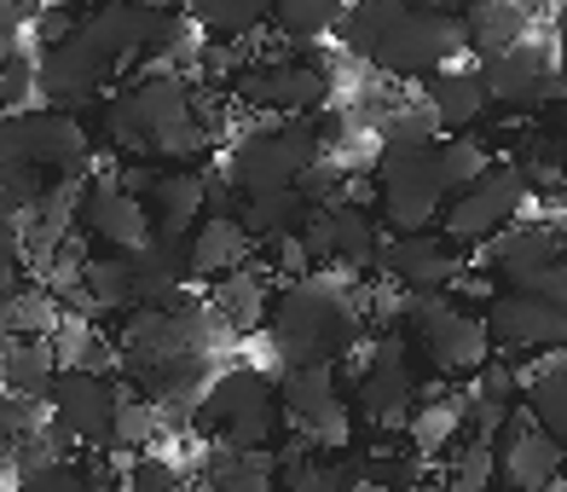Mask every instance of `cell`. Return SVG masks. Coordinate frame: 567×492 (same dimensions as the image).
I'll return each instance as SVG.
<instances>
[{"mask_svg": "<svg viewBox=\"0 0 567 492\" xmlns=\"http://www.w3.org/2000/svg\"><path fill=\"white\" fill-rule=\"evenodd\" d=\"M527 203H533V186L522 180V168H509V163H493L475 186H463L441 203V221H434V232H441L446 244L457 249H470V244H493L504 226H515L527 215Z\"/></svg>", "mask_w": 567, "mask_h": 492, "instance_id": "obj_8", "label": "cell"}, {"mask_svg": "<svg viewBox=\"0 0 567 492\" xmlns=\"http://www.w3.org/2000/svg\"><path fill=\"white\" fill-rule=\"evenodd\" d=\"M498 486V452L493 440H470L446 447V492H493Z\"/></svg>", "mask_w": 567, "mask_h": 492, "instance_id": "obj_38", "label": "cell"}, {"mask_svg": "<svg viewBox=\"0 0 567 492\" xmlns=\"http://www.w3.org/2000/svg\"><path fill=\"white\" fill-rule=\"evenodd\" d=\"M365 307H371V290H359V284L324 278V273L290 278L272 296V314H267L278 359H284V366H301V359H337V353H348L359 342V319H365Z\"/></svg>", "mask_w": 567, "mask_h": 492, "instance_id": "obj_1", "label": "cell"}, {"mask_svg": "<svg viewBox=\"0 0 567 492\" xmlns=\"http://www.w3.org/2000/svg\"><path fill=\"white\" fill-rule=\"evenodd\" d=\"M127 105L140 122V145L151 163H197L215 145V134L197 122L192 82L179 70H140V82H127Z\"/></svg>", "mask_w": 567, "mask_h": 492, "instance_id": "obj_4", "label": "cell"}, {"mask_svg": "<svg viewBox=\"0 0 567 492\" xmlns=\"http://www.w3.org/2000/svg\"><path fill=\"white\" fill-rule=\"evenodd\" d=\"M405 314H411V330H417L429 366L441 377H470V371H481L486 359H493V336H486L481 314H470L452 290L411 296Z\"/></svg>", "mask_w": 567, "mask_h": 492, "instance_id": "obj_9", "label": "cell"}, {"mask_svg": "<svg viewBox=\"0 0 567 492\" xmlns=\"http://www.w3.org/2000/svg\"><path fill=\"white\" fill-rule=\"evenodd\" d=\"M348 353H359V382H353V423H365L377 434L405 429L411 406H417V377H411V336L405 330H382L377 342H353Z\"/></svg>", "mask_w": 567, "mask_h": 492, "instance_id": "obj_6", "label": "cell"}, {"mask_svg": "<svg viewBox=\"0 0 567 492\" xmlns=\"http://www.w3.org/2000/svg\"><path fill=\"white\" fill-rule=\"evenodd\" d=\"M255 244L249 232L238 226V215H203L192 232H186V273L192 278H220V273H238L255 262Z\"/></svg>", "mask_w": 567, "mask_h": 492, "instance_id": "obj_22", "label": "cell"}, {"mask_svg": "<svg viewBox=\"0 0 567 492\" xmlns=\"http://www.w3.org/2000/svg\"><path fill=\"white\" fill-rule=\"evenodd\" d=\"M127 7H140V12H179V0H127Z\"/></svg>", "mask_w": 567, "mask_h": 492, "instance_id": "obj_45", "label": "cell"}, {"mask_svg": "<svg viewBox=\"0 0 567 492\" xmlns=\"http://www.w3.org/2000/svg\"><path fill=\"white\" fill-rule=\"evenodd\" d=\"M330 88H337L330 64H319L313 53H272L231 70V93L255 116H313L324 111Z\"/></svg>", "mask_w": 567, "mask_h": 492, "instance_id": "obj_7", "label": "cell"}, {"mask_svg": "<svg viewBox=\"0 0 567 492\" xmlns=\"http://www.w3.org/2000/svg\"><path fill=\"white\" fill-rule=\"evenodd\" d=\"M59 7H70V12H93V7H105V0H59Z\"/></svg>", "mask_w": 567, "mask_h": 492, "instance_id": "obj_46", "label": "cell"}, {"mask_svg": "<svg viewBox=\"0 0 567 492\" xmlns=\"http://www.w3.org/2000/svg\"><path fill=\"white\" fill-rule=\"evenodd\" d=\"M47 348H53L59 371H99V377H105L116 366V342H111V336L99 330L93 319H82V314H64V307H59V325L47 330Z\"/></svg>", "mask_w": 567, "mask_h": 492, "instance_id": "obj_30", "label": "cell"}, {"mask_svg": "<svg viewBox=\"0 0 567 492\" xmlns=\"http://www.w3.org/2000/svg\"><path fill=\"white\" fill-rule=\"evenodd\" d=\"M53 377H59V359L47 348V336H7V342H0V388H7L12 400L47 406Z\"/></svg>", "mask_w": 567, "mask_h": 492, "instance_id": "obj_26", "label": "cell"}, {"mask_svg": "<svg viewBox=\"0 0 567 492\" xmlns=\"http://www.w3.org/2000/svg\"><path fill=\"white\" fill-rule=\"evenodd\" d=\"M278 388V418L296 429V440L319 458H337L353 447V411L342 400V377L337 359H301V366H284Z\"/></svg>", "mask_w": 567, "mask_h": 492, "instance_id": "obj_5", "label": "cell"}, {"mask_svg": "<svg viewBox=\"0 0 567 492\" xmlns=\"http://www.w3.org/2000/svg\"><path fill=\"white\" fill-rule=\"evenodd\" d=\"M278 492H359V475H353V463L313 458L301 440H290L278 458Z\"/></svg>", "mask_w": 567, "mask_h": 492, "instance_id": "obj_32", "label": "cell"}, {"mask_svg": "<svg viewBox=\"0 0 567 492\" xmlns=\"http://www.w3.org/2000/svg\"><path fill=\"white\" fill-rule=\"evenodd\" d=\"M493 348L509 359V353H538V348H561L567 336V307L561 301H545V296H527V290H498L481 314Z\"/></svg>", "mask_w": 567, "mask_h": 492, "instance_id": "obj_15", "label": "cell"}, {"mask_svg": "<svg viewBox=\"0 0 567 492\" xmlns=\"http://www.w3.org/2000/svg\"><path fill=\"white\" fill-rule=\"evenodd\" d=\"M203 486L209 492H278V458L272 447H215L203 458Z\"/></svg>", "mask_w": 567, "mask_h": 492, "instance_id": "obj_28", "label": "cell"}, {"mask_svg": "<svg viewBox=\"0 0 567 492\" xmlns=\"http://www.w3.org/2000/svg\"><path fill=\"white\" fill-rule=\"evenodd\" d=\"M179 12H186L192 30L209 35L215 47H220V41L244 47V41L272 18V0H179Z\"/></svg>", "mask_w": 567, "mask_h": 492, "instance_id": "obj_29", "label": "cell"}, {"mask_svg": "<svg viewBox=\"0 0 567 492\" xmlns=\"http://www.w3.org/2000/svg\"><path fill=\"white\" fill-rule=\"evenodd\" d=\"M481 82H486V99L504 105L509 116H527L538 105H556L561 99V70H556V53L550 47H538L533 35L504 47L498 59L481 64Z\"/></svg>", "mask_w": 567, "mask_h": 492, "instance_id": "obj_14", "label": "cell"}, {"mask_svg": "<svg viewBox=\"0 0 567 492\" xmlns=\"http://www.w3.org/2000/svg\"><path fill=\"white\" fill-rule=\"evenodd\" d=\"M82 226L105 249H116V255H134V249H145L151 238H157L145 203L127 197L116 180H87V192H82Z\"/></svg>", "mask_w": 567, "mask_h": 492, "instance_id": "obj_19", "label": "cell"}, {"mask_svg": "<svg viewBox=\"0 0 567 492\" xmlns=\"http://www.w3.org/2000/svg\"><path fill=\"white\" fill-rule=\"evenodd\" d=\"M75 35H82L99 59L111 70L116 64H134L145 59V41H151V12L127 7V0H105V7H93L82 23H75Z\"/></svg>", "mask_w": 567, "mask_h": 492, "instance_id": "obj_23", "label": "cell"}, {"mask_svg": "<svg viewBox=\"0 0 567 492\" xmlns=\"http://www.w3.org/2000/svg\"><path fill=\"white\" fill-rule=\"evenodd\" d=\"M93 134L70 111H18L0 116V163H23L41 174H87Z\"/></svg>", "mask_w": 567, "mask_h": 492, "instance_id": "obj_12", "label": "cell"}, {"mask_svg": "<svg viewBox=\"0 0 567 492\" xmlns=\"http://www.w3.org/2000/svg\"><path fill=\"white\" fill-rule=\"evenodd\" d=\"M423 111L441 134H475V127L486 122V111H493V99H486L481 70L441 64V70L423 75Z\"/></svg>", "mask_w": 567, "mask_h": 492, "instance_id": "obj_20", "label": "cell"}, {"mask_svg": "<svg viewBox=\"0 0 567 492\" xmlns=\"http://www.w3.org/2000/svg\"><path fill=\"white\" fill-rule=\"evenodd\" d=\"M324 157V127L313 116H261L249 134L231 140L226 151V186L238 197L290 192L301 168Z\"/></svg>", "mask_w": 567, "mask_h": 492, "instance_id": "obj_2", "label": "cell"}, {"mask_svg": "<svg viewBox=\"0 0 567 492\" xmlns=\"http://www.w3.org/2000/svg\"><path fill=\"white\" fill-rule=\"evenodd\" d=\"M122 492H186V470L168 452H134L122 463Z\"/></svg>", "mask_w": 567, "mask_h": 492, "instance_id": "obj_40", "label": "cell"}, {"mask_svg": "<svg viewBox=\"0 0 567 492\" xmlns=\"http://www.w3.org/2000/svg\"><path fill=\"white\" fill-rule=\"evenodd\" d=\"M35 411H41V406H30V400H12L7 388H0V452H7L23 429H35Z\"/></svg>", "mask_w": 567, "mask_h": 492, "instance_id": "obj_43", "label": "cell"}, {"mask_svg": "<svg viewBox=\"0 0 567 492\" xmlns=\"http://www.w3.org/2000/svg\"><path fill=\"white\" fill-rule=\"evenodd\" d=\"M30 23L41 30V41H47V47H59V41H70V35H75V23H82V18H75L70 7H47V12H41V18H30Z\"/></svg>", "mask_w": 567, "mask_h": 492, "instance_id": "obj_44", "label": "cell"}, {"mask_svg": "<svg viewBox=\"0 0 567 492\" xmlns=\"http://www.w3.org/2000/svg\"><path fill=\"white\" fill-rule=\"evenodd\" d=\"M434 168H441V186L452 197V192L475 186V180L493 168V151H486V140H475V134H441L434 140Z\"/></svg>", "mask_w": 567, "mask_h": 492, "instance_id": "obj_36", "label": "cell"}, {"mask_svg": "<svg viewBox=\"0 0 567 492\" xmlns=\"http://www.w3.org/2000/svg\"><path fill=\"white\" fill-rule=\"evenodd\" d=\"M324 215V262L330 267H342L348 278L353 273H365L377 262V244H382V226L371 209H353V203H330Z\"/></svg>", "mask_w": 567, "mask_h": 492, "instance_id": "obj_25", "label": "cell"}, {"mask_svg": "<svg viewBox=\"0 0 567 492\" xmlns=\"http://www.w3.org/2000/svg\"><path fill=\"white\" fill-rule=\"evenodd\" d=\"M23 284V221H0V301Z\"/></svg>", "mask_w": 567, "mask_h": 492, "instance_id": "obj_42", "label": "cell"}, {"mask_svg": "<svg viewBox=\"0 0 567 492\" xmlns=\"http://www.w3.org/2000/svg\"><path fill=\"white\" fill-rule=\"evenodd\" d=\"M30 99H35V59L18 47V53L0 59V116L30 111Z\"/></svg>", "mask_w": 567, "mask_h": 492, "instance_id": "obj_41", "label": "cell"}, {"mask_svg": "<svg viewBox=\"0 0 567 492\" xmlns=\"http://www.w3.org/2000/svg\"><path fill=\"white\" fill-rule=\"evenodd\" d=\"M486 273L498 290H527L545 301H567V267H561V232L556 226H504L486 244Z\"/></svg>", "mask_w": 567, "mask_h": 492, "instance_id": "obj_13", "label": "cell"}, {"mask_svg": "<svg viewBox=\"0 0 567 492\" xmlns=\"http://www.w3.org/2000/svg\"><path fill=\"white\" fill-rule=\"evenodd\" d=\"M457 53H470V47H463V18L405 0L400 18L382 30V41L371 47L365 64H377L382 75H417V82H423L429 70L457 64Z\"/></svg>", "mask_w": 567, "mask_h": 492, "instance_id": "obj_10", "label": "cell"}, {"mask_svg": "<svg viewBox=\"0 0 567 492\" xmlns=\"http://www.w3.org/2000/svg\"><path fill=\"white\" fill-rule=\"evenodd\" d=\"M394 284H405L411 296H423V290H452V278L463 273V249L446 244L441 232H389L382 226V244H377V262Z\"/></svg>", "mask_w": 567, "mask_h": 492, "instance_id": "obj_16", "label": "cell"}, {"mask_svg": "<svg viewBox=\"0 0 567 492\" xmlns=\"http://www.w3.org/2000/svg\"><path fill=\"white\" fill-rule=\"evenodd\" d=\"M105 75H111V64L99 59L82 35H70L59 47H41V59H35V93L53 111L82 116L93 99H99V88H105Z\"/></svg>", "mask_w": 567, "mask_h": 492, "instance_id": "obj_17", "label": "cell"}, {"mask_svg": "<svg viewBox=\"0 0 567 492\" xmlns=\"http://www.w3.org/2000/svg\"><path fill=\"white\" fill-rule=\"evenodd\" d=\"M186 238H151L145 249L127 255V284H134V307H157L186 284Z\"/></svg>", "mask_w": 567, "mask_h": 492, "instance_id": "obj_27", "label": "cell"}, {"mask_svg": "<svg viewBox=\"0 0 567 492\" xmlns=\"http://www.w3.org/2000/svg\"><path fill=\"white\" fill-rule=\"evenodd\" d=\"M493 492H498V486H493Z\"/></svg>", "mask_w": 567, "mask_h": 492, "instance_id": "obj_47", "label": "cell"}, {"mask_svg": "<svg viewBox=\"0 0 567 492\" xmlns=\"http://www.w3.org/2000/svg\"><path fill=\"white\" fill-rule=\"evenodd\" d=\"M400 7H405V0H348L342 18L330 23V30H337V41L348 47L353 59H371V47H377L382 30L400 18Z\"/></svg>", "mask_w": 567, "mask_h": 492, "instance_id": "obj_35", "label": "cell"}, {"mask_svg": "<svg viewBox=\"0 0 567 492\" xmlns=\"http://www.w3.org/2000/svg\"><path fill=\"white\" fill-rule=\"evenodd\" d=\"M509 434H498L493 440V452H498V481H509L515 492H545L550 481H561V440L556 434H545L527 411H522V400L509 406V423H504Z\"/></svg>", "mask_w": 567, "mask_h": 492, "instance_id": "obj_18", "label": "cell"}, {"mask_svg": "<svg viewBox=\"0 0 567 492\" xmlns=\"http://www.w3.org/2000/svg\"><path fill=\"white\" fill-rule=\"evenodd\" d=\"M405 434H411V452H417L423 463H429V458H441L446 447H457V440H463V394L411 406Z\"/></svg>", "mask_w": 567, "mask_h": 492, "instance_id": "obj_33", "label": "cell"}, {"mask_svg": "<svg viewBox=\"0 0 567 492\" xmlns=\"http://www.w3.org/2000/svg\"><path fill=\"white\" fill-rule=\"evenodd\" d=\"M168 429V418H163V406L157 400H145L140 388H127V382H116V411H111V447H127V452H140V447H151Z\"/></svg>", "mask_w": 567, "mask_h": 492, "instance_id": "obj_34", "label": "cell"}, {"mask_svg": "<svg viewBox=\"0 0 567 492\" xmlns=\"http://www.w3.org/2000/svg\"><path fill=\"white\" fill-rule=\"evenodd\" d=\"M371 186H377V215L389 221V232H429L441 221L446 186H441V168H434V145L377 151Z\"/></svg>", "mask_w": 567, "mask_h": 492, "instance_id": "obj_11", "label": "cell"}, {"mask_svg": "<svg viewBox=\"0 0 567 492\" xmlns=\"http://www.w3.org/2000/svg\"><path fill=\"white\" fill-rule=\"evenodd\" d=\"M209 314L231 330V336H255L267 330V314H272V284L255 273V267H238V273H220L209 278Z\"/></svg>", "mask_w": 567, "mask_h": 492, "instance_id": "obj_24", "label": "cell"}, {"mask_svg": "<svg viewBox=\"0 0 567 492\" xmlns=\"http://www.w3.org/2000/svg\"><path fill=\"white\" fill-rule=\"evenodd\" d=\"M533 18L522 12V0H475L470 12H463V47H475L481 59H498L504 47L527 41Z\"/></svg>", "mask_w": 567, "mask_h": 492, "instance_id": "obj_31", "label": "cell"}, {"mask_svg": "<svg viewBox=\"0 0 567 492\" xmlns=\"http://www.w3.org/2000/svg\"><path fill=\"white\" fill-rule=\"evenodd\" d=\"M192 429L215 447H267L278 429V388L255 366H226L197 388Z\"/></svg>", "mask_w": 567, "mask_h": 492, "instance_id": "obj_3", "label": "cell"}, {"mask_svg": "<svg viewBox=\"0 0 567 492\" xmlns=\"http://www.w3.org/2000/svg\"><path fill=\"white\" fill-rule=\"evenodd\" d=\"M441 140V127L429 122L423 105H411V111H382L377 122V151H423Z\"/></svg>", "mask_w": 567, "mask_h": 492, "instance_id": "obj_39", "label": "cell"}, {"mask_svg": "<svg viewBox=\"0 0 567 492\" xmlns=\"http://www.w3.org/2000/svg\"><path fill=\"white\" fill-rule=\"evenodd\" d=\"M145 215L157 226V238H186V232L209 215V174L192 163H168L145 192Z\"/></svg>", "mask_w": 567, "mask_h": 492, "instance_id": "obj_21", "label": "cell"}, {"mask_svg": "<svg viewBox=\"0 0 567 492\" xmlns=\"http://www.w3.org/2000/svg\"><path fill=\"white\" fill-rule=\"evenodd\" d=\"M348 0H272V18L278 23V35L284 41H296V47H313L319 35H330V23L342 18Z\"/></svg>", "mask_w": 567, "mask_h": 492, "instance_id": "obj_37", "label": "cell"}]
</instances>
